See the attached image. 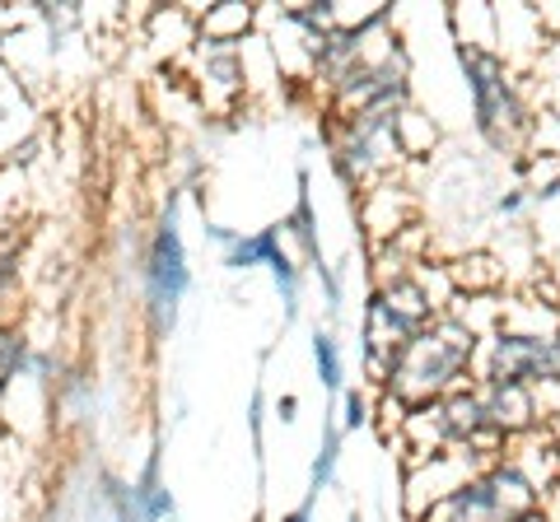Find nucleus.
Masks as SVG:
<instances>
[{"mask_svg": "<svg viewBox=\"0 0 560 522\" xmlns=\"http://www.w3.org/2000/svg\"><path fill=\"white\" fill-rule=\"evenodd\" d=\"M280 522H313V513H308V503H304V509H294V513H285V518H280Z\"/></svg>", "mask_w": 560, "mask_h": 522, "instance_id": "nucleus-21", "label": "nucleus"}, {"mask_svg": "<svg viewBox=\"0 0 560 522\" xmlns=\"http://www.w3.org/2000/svg\"><path fill=\"white\" fill-rule=\"evenodd\" d=\"M28 369V341L20 327H0V396L10 392V382Z\"/></svg>", "mask_w": 560, "mask_h": 522, "instance_id": "nucleus-16", "label": "nucleus"}, {"mask_svg": "<svg viewBox=\"0 0 560 522\" xmlns=\"http://www.w3.org/2000/svg\"><path fill=\"white\" fill-rule=\"evenodd\" d=\"M528 90H533V108L551 112L560 121V43H551L528 71Z\"/></svg>", "mask_w": 560, "mask_h": 522, "instance_id": "nucleus-13", "label": "nucleus"}, {"mask_svg": "<svg viewBox=\"0 0 560 522\" xmlns=\"http://www.w3.org/2000/svg\"><path fill=\"white\" fill-rule=\"evenodd\" d=\"M477 382H514V388H556L560 382V332H510L495 327L477 345Z\"/></svg>", "mask_w": 560, "mask_h": 522, "instance_id": "nucleus-5", "label": "nucleus"}, {"mask_svg": "<svg viewBox=\"0 0 560 522\" xmlns=\"http://www.w3.org/2000/svg\"><path fill=\"white\" fill-rule=\"evenodd\" d=\"M541 434H547V439H551V443L560 448V406H556V411L547 415V420H541Z\"/></svg>", "mask_w": 560, "mask_h": 522, "instance_id": "nucleus-20", "label": "nucleus"}, {"mask_svg": "<svg viewBox=\"0 0 560 522\" xmlns=\"http://www.w3.org/2000/svg\"><path fill=\"white\" fill-rule=\"evenodd\" d=\"M547 47H551V38H547V28H541L537 5H495V51L514 71L528 75Z\"/></svg>", "mask_w": 560, "mask_h": 522, "instance_id": "nucleus-10", "label": "nucleus"}, {"mask_svg": "<svg viewBox=\"0 0 560 522\" xmlns=\"http://www.w3.org/2000/svg\"><path fill=\"white\" fill-rule=\"evenodd\" d=\"M313 364H318V382L327 392H346V351L331 332H313Z\"/></svg>", "mask_w": 560, "mask_h": 522, "instance_id": "nucleus-14", "label": "nucleus"}, {"mask_svg": "<svg viewBox=\"0 0 560 522\" xmlns=\"http://www.w3.org/2000/svg\"><path fill=\"white\" fill-rule=\"evenodd\" d=\"M397 141H401L407 164H420V159H430L434 154V145H440V127H434V117H425L411 103V108L397 112Z\"/></svg>", "mask_w": 560, "mask_h": 522, "instance_id": "nucleus-12", "label": "nucleus"}, {"mask_svg": "<svg viewBox=\"0 0 560 522\" xmlns=\"http://www.w3.org/2000/svg\"><path fill=\"white\" fill-rule=\"evenodd\" d=\"M257 28V10L253 5H210L206 14H197V43H220V47H243V38Z\"/></svg>", "mask_w": 560, "mask_h": 522, "instance_id": "nucleus-11", "label": "nucleus"}, {"mask_svg": "<svg viewBox=\"0 0 560 522\" xmlns=\"http://www.w3.org/2000/svg\"><path fill=\"white\" fill-rule=\"evenodd\" d=\"M453 66L463 75L471 131L490 145V154L514 164L523 145H528V121L537 112L528 75L514 71L500 51H486V47H453Z\"/></svg>", "mask_w": 560, "mask_h": 522, "instance_id": "nucleus-1", "label": "nucleus"}, {"mask_svg": "<svg viewBox=\"0 0 560 522\" xmlns=\"http://www.w3.org/2000/svg\"><path fill=\"white\" fill-rule=\"evenodd\" d=\"M294 411H300V396H294V392H285V396H280V402H276V415H280V420H294Z\"/></svg>", "mask_w": 560, "mask_h": 522, "instance_id": "nucleus-19", "label": "nucleus"}, {"mask_svg": "<svg viewBox=\"0 0 560 522\" xmlns=\"http://www.w3.org/2000/svg\"><path fill=\"white\" fill-rule=\"evenodd\" d=\"M364 425H374V402H370V392L364 388H346L341 392V434H355Z\"/></svg>", "mask_w": 560, "mask_h": 522, "instance_id": "nucleus-17", "label": "nucleus"}, {"mask_svg": "<svg viewBox=\"0 0 560 522\" xmlns=\"http://www.w3.org/2000/svg\"><path fill=\"white\" fill-rule=\"evenodd\" d=\"M331 168L355 191L401 178L407 154H401L397 141V112H360L331 121Z\"/></svg>", "mask_w": 560, "mask_h": 522, "instance_id": "nucleus-4", "label": "nucleus"}, {"mask_svg": "<svg viewBox=\"0 0 560 522\" xmlns=\"http://www.w3.org/2000/svg\"><path fill=\"white\" fill-rule=\"evenodd\" d=\"M541 499H547L541 485L514 458H495L458 490H448L420 522H518L523 513L541 509Z\"/></svg>", "mask_w": 560, "mask_h": 522, "instance_id": "nucleus-3", "label": "nucleus"}, {"mask_svg": "<svg viewBox=\"0 0 560 522\" xmlns=\"http://www.w3.org/2000/svg\"><path fill=\"white\" fill-rule=\"evenodd\" d=\"M477 345H481V336L471 332L458 312H440V318H430L401 351L388 355L383 392H393L397 402H407V406L440 402L453 388L471 382Z\"/></svg>", "mask_w": 560, "mask_h": 522, "instance_id": "nucleus-2", "label": "nucleus"}, {"mask_svg": "<svg viewBox=\"0 0 560 522\" xmlns=\"http://www.w3.org/2000/svg\"><path fill=\"white\" fill-rule=\"evenodd\" d=\"M341 443H346V434L337 425H323V439H318V458H313V472H308V485H313V495L327 490L331 476H337V462H341Z\"/></svg>", "mask_w": 560, "mask_h": 522, "instance_id": "nucleus-15", "label": "nucleus"}, {"mask_svg": "<svg viewBox=\"0 0 560 522\" xmlns=\"http://www.w3.org/2000/svg\"><path fill=\"white\" fill-rule=\"evenodd\" d=\"M187 285H191L187 242L178 234V215H173V205H168V215L154 224V238L145 248V308H150V318H154L160 332L173 327V318H178V304H183Z\"/></svg>", "mask_w": 560, "mask_h": 522, "instance_id": "nucleus-6", "label": "nucleus"}, {"mask_svg": "<svg viewBox=\"0 0 560 522\" xmlns=\"http://www.w3.org/2000/svg\"><path fill=\"white\" fill-rule=\"evenodd\" d=\"M477 396H481L486 429L500 434L504 443H514V439H523V434L541 429V411H537V392L533 388H514V382H477Z\"/></svg>", "mask_w": 560, "mask_h": 522, "instance_id": "nucleus-9", "label": "nucleus"}, {"mask_svg": "<svg viewBox=\"0 0 560 522\" xmlns=\"http://www.w3.org/2000/svg\"><path fill=\"white\" fill-rule=\"evenodd\" d=\"M481 466H490V462H481L477 452H467V448H444V452H434V458L416 462L407 476V513L420 522L448 490H458L467 476H477Z\"/></svg>", "mask_w": 560, "mask_h": 522, "instance_id": "nucleus-8", "label": "nucleus"}, {"mask_svg": "<svg viewBox=\"0 0 560 522\" xmlns=\"http://www.w3.org/2000/svg\"><path fill=\"white\" fill-rule=\"evenodd\" d=\"M210 238L224 242V266L230 271H253V266H267L280 285V299H285V312L294 318L300 312V261L290 257L285 248V229H257V234H230V229H210Z\"/></svg>", "mask_w": 560, "mask_h": 522, "instance_id": "nucleus-7", "label": "nucleus"}, {"mask_svg": "<svg viewBox=\"0 0 560 522\" xmlns=\"http://www.w3.org/2000/svg\"><path fill=\"white\" fill-rule=\"evenodd\" d=\"M20 238H5L0 242V294H5L14 281H20Z\"/></svg>", "mask_w": 560, "mask_h": 522, "instance_id": "nucleus-18", "label": "nucleus"}]
</instances>
